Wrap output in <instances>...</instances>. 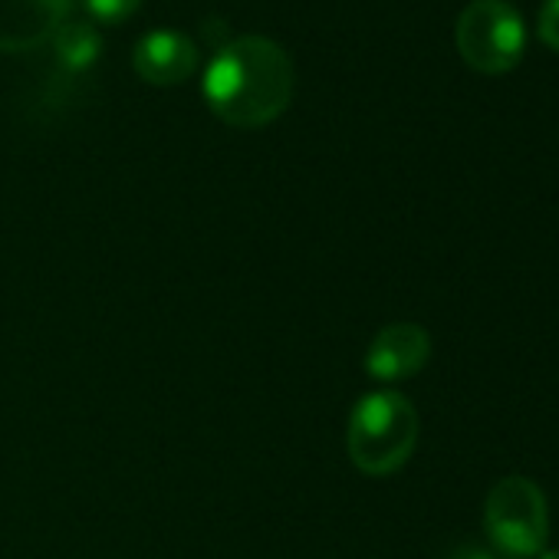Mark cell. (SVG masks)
Segmentation results:
<instances>
[{
	"label": "cell",
	"instance_id": "7",
	"mask_svg": "<svg viewBox=\"0 0 559 559\" xmlns=\"http://www.w3.org/2000/svg\"><path fill=\"white\" fill-rule=\"evenodd\" d=\"M132 67L155 86H178L198 70V47L181 31H148L132 50Z\"/></svg>",
	"mask_w": 559,
	"mask_h": 559
},
{
	"label": "cell",
	"instance_id": "11",
	"mask_svg": "<svg viewBox=\"0 0 559 559\" xmlns=\"http://www.w3.org/2000/svg\"><path fill=\"white\" fill-rule=\"evenodd\" d=\"M444 559H497L490 549H484V546H477V543H461V546H454Z\"/></svg>",
	"mask_w": 559,
	"mask_h": 559
},
{
	"label": "cell",
	"instance_id": "5",
	"mask_svg": "<svg viewBox=\"0 0 559 559\" xmlns=\"http://www.w3.org/2000/svg\"><path fill=\"white\" fill-rule=\"evenodd\" d=\"M431 359V336L418 323H389L366 349V372L376 382H402L418 376Z\"/></svg>",
	"mask_w": 559,
	"mask_h": 559
},
{
	"label": "cell",
	"instance_id": "3",
	"mask_svg": "<svg viewBox=\"0 0 559 559\" xmlns=\"http://www.w3.org/2000/svg\"><path fill=\"white\" fill-rule=\"evenodd\" d=\"M484 530L493 552L507 559H536L549 536V507L539 484L523 474L500 477L484 500Z\"/></svg>",
	"mask_w": 559,
	"mask_h": 559
},
{
	"label": "cell",
	"instance_id": "4",
	"mask_svg": "<svg viewBox=\"0 0 559 559\" xmlns=\"http://www.w3.org/2000/svg\"><path fill=\"white\" fill-rule=\"evenodd\" d=\"M454 47L474 73L503 76L526 53V27L503 0H474L454 24Z\"/></svg>",
	"mask_w": 559,
	"mask_h": 559
},
{
	"label": "cell",
	"instance_id": "2",
	"mask_svg": "<svg viewBox=\"0 0 559 559\" xmlns=\"http://www.w3.org/2000/svg\"><path fill=\"white\" fill-rule=\"evenodd\" d=\"M418 444V412L399 392H369L346 425L349 461L369 477H389L408 464Z\"/></svg>",
	"mask_w": 559,
	"mask_h": 559
},
{
	"label": "cell",
	"instance_id": "10",
	"mask_svg": "<svg viewBox=\"0 0 559 559\" xmlns=\"http://www.w3.org/2000/svg\"><path fill=\"white\" fill-rule=\"evenodd\" d=\"M142 0H86V11L99 21H109V24H119L126 21Z\"/></svg>",
	"mask_w": 559,
	"mask_h": 559
},
{
	"label": "cell",
	"instance_id": "12",
	"mask_svg": "<svg viewBox=\"0 0 559 559\" xmlns=\"http://www.w3.org/2000/svg\"><path fill=\"white\" fill-rule=\"evenodd\" d=\"M536 559H559V549H543Z\"/></svg>",
	"mask_w": 559,
	"mask_h": 559
},
{
	"label": "cell",
	"instance_id": "1",
	"mask_svg": "<svg viewBox=\"0 0 559 559\" xmlns=\"http://www.w3.org/2000/svg\"><path fill=\"white\" fill-rule=\"evenodd\" d=\"M294 83V60L284 47L260 34H243L214 50L204 70V99L227 126L260 129L284 116Z\"/></svg>",
	"mask_w": 559,
	"mask_h": 559
},
{
	"label": "cell",
	"instance_id": "8",
	"mask_svg": "<svg viewBox=\"0 0 559 559\" xmlns=\"http://www.w3.org/2000/svg\"><path fill=\"white\" fill-rule=\"evenodd\" d=\"M50 40H53V57L67 73L90 70L96 53H99V34L90 24H80V21H67Z\"/></svg>",
	"mask_w": 559,
	"mask_h": 559
},
{
	"label": "cell",
	"instance_id": "9",
	"mask_svg": "<svg viewBox=\"0 0 559 559\" xmlns=\"http://www.w3.org/2000/svg\"><path fill=\"white\" fill-rule=\"evenodd\" d=\"M536 34H539V40L552 53H559V0H543L539 21H536Z\"/></svg>",
	"mask_w": 559,
	"mask_h": 559
},
{
	"label": "cell",
	"instance_id": "6",
	"mask_svg": "<svg viewBox=\"0 0 559 559\" xmlns=\"http://www.w3.org/2000/svg\"><path fill=\"white\" fill-rule=\"evenodd\" d=\"M70 11L73 0H0V50H37L70 21Z\"/></svg>",
	"mask_w": 559,
	"mask_h": 559
}]
</instances>
